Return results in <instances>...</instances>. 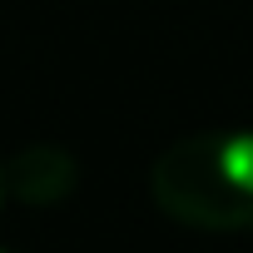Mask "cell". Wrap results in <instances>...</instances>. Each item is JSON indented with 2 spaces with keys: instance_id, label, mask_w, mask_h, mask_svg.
Segmentation results:
<instances>
[{
  "instance_id": "cell-1",
  "label": "cell",
  "mask_w": 253,
  "mask_h": 253,
  "mask_svg": "<svg viewBox=\"0 0 253 253\" xmlns=\"http://www.w3.org/2000/svg\"><path fill=\"white\" fill-rule=\"evenodd\" d=\"M149 199L199 233L253 228V129H204L164 144L149 164Z\"/></svg>"
},
{
  "instance_id": "cell-2",
  "label": "cell",
  "mask_w": 253,
  "mask_h": 253,
  "mask_svg": "<svg viewBox=\"0 0 253 253\" xmlns=\"http://www.w3.org/2000/svg\"><path fill=\"white\" fill-rule=\"evenodd\" d=\"M75 184H80V164L60 144H25L5 164V189L30 209H50V204L70 199Z\"/></svg>"
},
{
  "instance_id": "cell-3",
  "label": "cell",
  "mask_w": 253,
  "mask_h": 253,
  "mask_svg": "<svg viewBox=\"0 0 253 253\" xmlns=\"http://www.w3.org/2000/svg\"><path fill=\"white\" fill-rule=\"evenodd\" d=\"M5 194H10V189H5V164H0V204H5Z\"/></svg>"
},
{
  "instance_id": "cell-4",
  "label": "cell",
  "mask_w": 253,
  "mask_h": 253,
  "mask_svg": "<svg viewBox=\"0 0 253 253\" xmlns=\"http://www.w3.org/2000/svg\"><path fill=\"white\" fill-rule=\"evenodd\" d=\"M0 253H5V248H0Z\"/></svg>"
}]
</instances>
